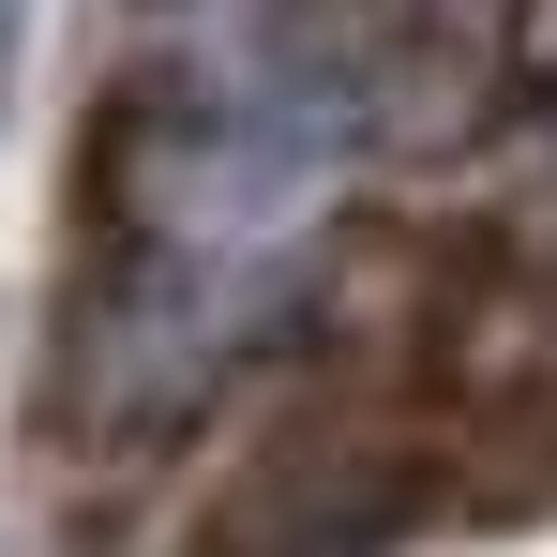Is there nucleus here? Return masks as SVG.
<instances>
[{
  "mask_svg": "<svg viewBox=\"0 0 557 557\" xmlns=\"http://www.w3.org/2000/svg\"><path fill=\"white\" fill-rule=\"evenodd\" d=\"M347 46L317 0H166L151 91L121 121V272L91 317V392L166 422L286 301L301 226L347 166Z\"/></svg>",
  "mask_w": 557,
  "mask_h": 557,
  "instance_id": "f257e3e1",
  "label": "nucleus"
},
{
  "mask_svg": "<svg viewBox=\"0 0 557 557\" xmlns=\"http://www.w3.org/2000/svg\"><path fill=\"white\" fill-rule=\"evenodd\" d=\"M15 61H30V0H0V91H15Z\"/></svg>",
  "mask_w": 557,
  "mask_h": 557,
  "instance_id": "f03ea898",
  "label": "nucleus"
}]
</instances>
